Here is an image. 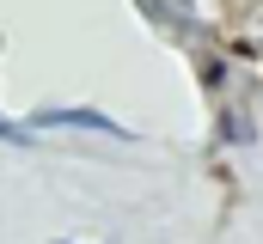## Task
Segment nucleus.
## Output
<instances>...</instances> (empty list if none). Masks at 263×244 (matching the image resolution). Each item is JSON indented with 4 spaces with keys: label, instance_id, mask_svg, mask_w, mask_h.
Listing matches in <instances>:
<instances>
[{
    "label": "nucleus",
    "instance_id": "nucleus-1",
    "mask_svg": "<svg viewBox=\"0 0 263 244\" xmlns=\"http://www.w3.org/2000/svg\"><path fill=\"white\" fill-rule=\"evenodd\" d=\"M31 128H86V134H123L135 140V128H123L117 116H104V110H92V104H43Z\"/></svg>",
    "mask_w": 263,
    "mask_h": 244
},
{
    "label": "nucleus",
    "instance_id": "nucleus-2",
    "mask_svg": "<svg viewBox=\"0 0 263 244\" xmlns=\"http://www.w3.org/2000/svg\"><path fill=\"white\" fill-rule=\"evenodd\" d=\"M0 140H6V147H37V128H31V122L0 116Z\"/></svg>",
    "mask_w": 263,
    "mask_h": 244
},
{
    "label": "nucleus",
    "instance_id": "nucleus-3",
    "mask_svg": "<svg viewBox=\"0 0 263 244\" xmlns=\"http://www.w3.org/2000/svg\"><path fill=\"white\" fill-rule=\"evenodd\" d=\"M62 244H67V238H62Z\"/></svg>",
    "mask_w": 263,
    "mask_h": 244
}]
</instances>
